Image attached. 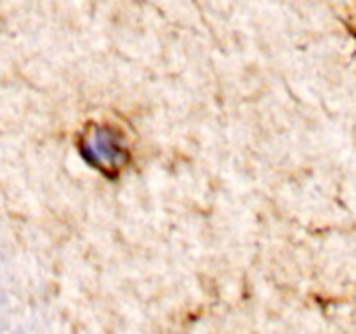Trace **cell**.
<instances>
[{
    "mask_svg": "<svg viewBox=\"0 0 356 334\" xmlns=\"http://www.w3.org/2000/svg\"><path fill=\"white\" fill-rule=\"evenodd\" d=\"M83 159L103 173L111 174L127 162L124 139L111 127H94L80 146Z\"/></svg>",
    "mask_w": 356,
    "mask_h": 334,
    "instance_id": "cell-1",
    "label": "cell"
}]
</instances>
